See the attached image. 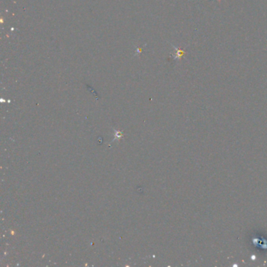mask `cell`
Wrapping results in <instances>:
<instances>
[{
  "mask_svg": "<svg viewBox=\"0 0 267 267\" xmlns=\"http://www.w3.org/2000/svg\"><path fill=\"white\" fill-rule=\"evenodd\" d=\"M173 47H174V48L175 49V50H176V53H175V59H177V60H179V59H181V57L183 56L184 53H185V52H184L183 50H181V49H177V48L175 47V46H173Z\"/></svg>",
  "mask_w": 267,
  "mask_h": 267,
  "instance_id": "cell-1",
  "label": "cell"
}]
</instances>
